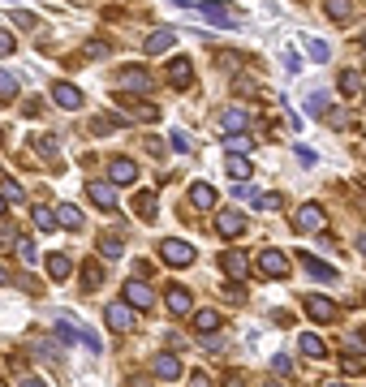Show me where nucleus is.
Returning <instances> with one entry per match:
<instances>
[{"label":"nucleus","mask_w":366,"mask_h":387,"mask_svg":"<svg viewBox=\"0 0 366 387\" xmlns=\"http://www.w3.org/2000/svg\"><path fill=\"white\" fill-rule=\"evenodd\" d=\"M104 318H108V327H113V331H134L138 327V314H134L130 301H113L104 310Z\"/></svg>","instance_id":"7ed1b4c3"},{"label":"nucleus","mask_w":366,"mask_h":387,"mask_svg":"<svg viewBox=\"0 0 366 387\" xmlns=\"http://www.w3.org/2000/svg\"><path fill=\"white\" fill-rule=\"evenodd\" d=\"M306 47H310V60H319V64H323V60H328V56H332V47H328V43H323V39H310V43H306Z\"/></svg>","instance_id":"4c0bfd02"},{"label":"nucleus","mask_w":366,"mask_h":387,"mask_svg":"<svg viewBox=\"0 0 366 387\" xmlns=\"http://www.w3.org/2000/svg\"><path fill=\"white\" fill-rule=\"evenodd\" d=\"M194 327H198V336H216L220 331V314L216 310H198L194 314Z\"/></svg>","instance_id":"5701e85b"},{"label":"nucleus","mask_w":366,"mask_h":387,"mask_svg":"<svg viewBox=\"0 0 366 387\" xmlns=\"http://www.w3.org/2000/svg\"><path fill=\"white\" fill-rule=\"evenodd\" d=\"M100 254H104V258H121V254H125L121 237H100Z\"/></svg>","instance_id":"7c9ffc66"},{"label":"nucleus","mask_w":366,"mask_h":387,"mask_svg":"<svg viewBox=\"0 0 366 387\" xmlns=\"http://www.w3.org/2000/svg\"><path fill=\"white\" fill-rule=\"evenodd\" d=\"M130 387H151V383H147V379H134V383H130Z\"/></svg>","instance_id":"8fccbe9b"},{"label":"nucleus","mask_w":366,"mask_h":387,"mask_svg":"<svg viewBox=\"0 0 366 387\" xmlns=\"http://www.w3.org/2000/svg\"><path fill=\"white\" fill-rule=\"evenodd\" d=\"M87 194H91V202H95V207H104V211H117V189L108 185V181H91Z\"/></svg>","instance_id":"9d476101"},{"label":"nucleus","mask_w":366,"mask_h":387,"mask_svg":"<svg viewBox=\"0 0 366 387\" xmlns=\"http://www.w3.org/2000/svg\"><path fill=\"white\" fill-rule=\"evenodd\" d=\"M306 314L314 322H336V301H328L323 293H306Z\"/></svg>","instance_id":"0eeeda50"},{"label":"nucleus","mask_w":366,"mask_h":387,"mask_svg":"<svg viewBox=\"0 0 366 387\" xmlns=\"http://www.w3.org/2000/svg\"><path fill=\"white\" fill-rule=\"evenodd\" d=\"M0 189H5V198H9V202H18V198H22V189H18V185H13V181H9V176H0Z\"/></svg>","instance_id":"ea45409f"},{"label":"nucleus","mask_w":366,"mask_h":387,"mask_svg":"<svg viewBox=\"0 0 366 387\" xmlns=\"http://www.w3.org/2000/svg\"><path fill=\"white\" fill-rule=\"evenodd\" d=\"M100 280H104V271H100V267H95V258H91V263L82 267V288H87V293H91V288H95V284H100Z\"/></svg>","instance_id":"72a5a7b5"},{"label":"nucleus","mask_w":366,"mask_h":387,"mask_svg":"<svg viewBox=\"0 0 366 387\" xmlns=\"http://www.w3.org/2000/svg\"><path fill=\"white\" fill-rule=\"evenodd\" d=\"M52 104H60L65 112H78V108H82V91L69 86V82H56L52 86Z\"/></svg>","instance_id":"1a4fd4ad"},{"label":"nucleus","mask_w":366,"mask_h":387,"mask_svg":"<svg viewBox=\"0 0 366 387\" xmlns=\"http://www.w3.org/2000/svg\"><path fill=\"white\" fill-rule=\"evenodd\" d=\"M0 138H5V134H0Z\"/></svg>","instance_id":"6e6d98bb"},{"label":"nucleus","mask_w":366,"mask_h":387,"mask_svg":"<svg viewBox=\"0 0 366 387\" xmlns=\"http://www.w3.org/2000/svg\"><path fill=\"white\" fill-rule=\"evenodd\" d=\"M125 301H130L134 310H151V305H155V293H151L142 280H125Z\"/></svg>","instance_id":"6e6552de"},{"label":"nucleus","mask_w":366,"mask_h":387,"mask_svg":"<svg viewBox=\"0 0 366 387\" xmlns=\"http://www.w3.org/2000/svg\"><path fill=\"white\" fill-rule=\"evenodd\" d=\"M168 82L172 86H190V82H194V64H190L185 56H177V60L168 64Z\"/></svg>","instance_id":"4468645a"},{"label":"nucleus","mask_w":366,"mask_h":387,"mask_svg":"<svg viewBox=\"0 0 366 387\" xmlns=\"http://www.w3.org/2000/svg\"><path fill=\"white\" fill-rule=\"evenodd\" d=\"M362 86H366V82H362L358 69H345V73H341V91H345V95H358Z\"/></svg>","instance_id":"bb28decb"},{"label":"nucleus","mask_w":366,"mask_h":387,"mask_svg":"<svg viewBox=\"0 0 366 387\" xmlns=\"http://www.w3.org/2000/svg\"><path fill=\"white\" fill-rule=\"evenodd\" d=\"M297 159H301V168H310L314 164V151L310 147H297Z\"/></svg>","instance_id":"c03bdc74"},{"label":"nucleus","mask_w":366,"mask_h":387,"mask_svg":"<svg viewBox=\"0 0 366 387\" xmlns=\"http://www.w3.org/2000/svg\"><path fill=\"white\" fill-rule=\"evenodd\" d=\"M341 370L345 375H362V362L358 357H341Z\"/></svg>","instance_id":"79ce46f5"},{"label":"nucleus","mask_w":366,"mask_h":387,"mask_svg":"<svg viewBox=\"0 0 366 387\" xmlns=\"http://www.w3.org/2000/svg\"><path fill=\"white\" fill-rule=\"evenodd\" d=\"M319 387H349V383H341V379H323Z\"/></svg>","instance_id":"09e8293b"},{"label":"nucleus","mask_w":366,"mask_h":387,"mask_svg":"<svg viewBox=\"0 0 366 387\" xmlns=\"http://www.w3.org/2000/svg\"><path fill=\"white\" fill-rule=\"evenodd\" d=\"M172 43H177V30H168V26L164 30H151V35H147V52L151 56H164Z\"/></svg>","instance_id":"ddd939ff"},{"label":"nucleus","mask_w":366,"mask_h":387,"mask_svg":"<svg viewBox=\"0 0 366 387\" xmlns=\"http://www.w3.org/2000/svg\"><path fill=\"white\" fill-rule=\"evenodd\" d=\"M151 375L164 379V383H177V379H181V362L172 357V353H160V357H155V366H151Z\"/></svg>","instance_id":"9b49d317"},{"label":"nucleus","mask_w":366,"mask_h":387,"mask_svg":"<svg viewBox=\"0 0 366 387\" xmlns=\"http://www.w3.org/2000/svg\"><path fill=\"white\" fill-rule=\"evenodd\" d=\"M358 250H362V254H366V233H362V237H358Z\"/></svg>","instance_id":"3c124183"},{"label":"nucleus","mask_w":366,"mask_h":387,"mask_svg":"<svg viewBox=\"0 0 366 387\" xmlns=\"http://www.w3.org/2000/svg\"><path fill=\"white\" fill-rule=\"evenodd\" d=\"M35 151H39L43 159H56V151H60V142H56L52 134H43V138H35Z\"/></svg>","instance_id":"c85d7f7f"},{"label":"nucleus","mask_w":366,"mask_h":387,"mask_svg":"<svg viewBox=\"0 0 366 387\" xmlns=\"http://www.w3.org/2000/svg\"><path fill=\"white\" fill-rule=\"evenodd\" d=\"M160 258H164L168 267H190L198 254H194V246H190V241H160Z\"/></svg>","instance_id":"20e7f679"},{"label":"nucleus","mask_w":366,"mask_h":387,"mask_svg":"<svg viewBox=\"0 0 366 387\" xmlns=\"http://www.w3.org/2000/svg\"><path fill=\"white\" fill-rule=\"evenodd\" d=\"M13 254H18L22 263H35V241H30V237H22L18 246H13Z\"/></svg>","instance_id":"e433bc0d"},{"label":"nucleus","mask_w":366,"mask_h":387,"mask_svg":"<svg viewBox=\"0 0 366 387\" xmlns=\"http://www.w3.org/2000/svg\"><path fill=\"white\" fill-rule=\"evenodd\" d=\"M220 125H225L229 134H242V129H246V117H242V112L233 108V112H225V121H220Z\"/></svg>","instance_id":"f704fd0d"},{"label":"nucleus","mask_w":366,"mask_h":387,"mask_svg":"<svg viewBox=\"0 0 366 387\" xmlns=\"http://www.w3.org/2000/svg\"><path fill=\"white\" fill-rule=\"evenodd\" d=\"M198 18L216 22V26H237V9L225 5V0H203V5H198Z\"/></svg>","instance_id":"39448f33"},{"label":"nucleus","mask_w":366,"mask_h":387,"mask_svg":"<svg viewBox=\"0 0 366 387\" xmlns=\"http://www.w3.org/2000/svg\"><path fill=\"white\" fill-rule=\"evenodd\" d=\"M301 267H306V271H310L314 280H336V267L319 263V258H314V254H301Z\"/></svg>","instance_id":"aec40b11"},{"label":"nucleus","mask_w":366,"mask_h":387,"mask_svg":"<svg viewBox=\"0 0 366 387\" xmlns=\"http://www.w3.org/2000/svg\"><path fill=\"white\" fill-rule=\"evenodd\" d=\"M56 220L65 224V228H73V233L82 228V211H78V207H69V202H60V207H56Z\"/></svg>","instance_id":"393cba45"},{"label":"nucleus","mask_w":366,"mask_h":387,"mask_svg":"<svg viewBox=\"0 0 366 387\" xmlns=\"http://www.w3.org/2000/svg\"><path fill=\"white\" fill-rule=\"evenodd\" d=\"M254 207L259 211H280V194H254Z\"/></svg>","instance_id":"c9c22d12"},{"label":"nucleus","mask_w":366,"mask_h":387,"mask_svg":"<svg viewBox=\"0 0 366 387\" xmlns=\"http://www.w3.org/2000/svg\"><path fill=\"white\" fill-rule=\"evenodd\" d=\"M164 293H168V310H172V314H190V310H194V301H190V288L172 284V288H164Z\"/></svg>","instance_id":"2eb2a0df"},{"label":"nucleus","mask_w":366,"mask_h":387,"mask_svg":"<svg viewBox=\"0 0 366 387\" xmlns=\"http://www.w3.org/2000/svg\"><path fill=\"white\" fill-rule=\"evenodd\" d=\"M69 271H73V258L69 254H47V276H52V280H69Z\"/></svg>","instance_id":"a211bd4d"},{"label":"nucleus","mask_w":366,"mask_h":387,"mask_svg":"<svg viewBox=\"0 0 366 387\" xmlns=\"http://www.w3.org/2000/svg\"><path fill=\"white\" fill-rule=\"evenodd\" d=\"M259 276H267V280L289 276V258H284V250H259Z\"/></svg>","instance_id":"f03ea898"},{"label":"nucleus","mask_w":366,"mask_h":387,"mask_svg":"<svg viewBox=\"0 0 366 387\" xmlns=\"http://www.w3.org/2000/svg\"><path fill=\"white\" fill-rule=\"evenodd\" d=\"M225 387H246V383H242V379H237V375H229V379H225Z\"/></svg>","instance_id":"de8ad7c7"},{"label":"nucleus","mask_w":366,"mask_h":387,"mask_svg":"<svg viewBox=\"0 0 366 387\" xmlns=\"http://www.w3.org/2000/svg\"><path fill=\"white\" fill-rule=\"evenodd\" d=\"M121 82L130 86V91H151V86H155L151 73L142 69V64H125V69H121Z\"/></svg>","instance_id":"f8f14e48"},{"label":"nucleus","mask_w":366,"mask_h":387,"mask_svg":"<svg viewBox=\"0 0 366 387\" xmlns=\"http://www.w3.org/2000/svg\"><path fill=\"white\" fill-rule=\"evenodd\" d=\"M229 176L246 181V176H250V159H242V155H229Z\"/></svg>","instance_id":"473e14b6"},{"label":"nucleus","mask_w":366,"mask_h":387,"mask_svg":"<svg viewBox=\"0 0 366 387\" xmlns=\"http://www.w3.org/2000/svg\"><path fill=\"white\" fill-rule=\"evenodd\" d=\"M190 387H211V383H207V375H194V379H190Z\"/></svg>","instance_id":"49530a36"},{"label":"nucleus","mask_w":366,"mask_h":387,"mask_svg":"<svg viewBox=\"0 0 366 387\" xmlns=\"http://www.w3.org/2000/svg\"><path fill=\"white\" fill-rule=\"evenodd\" d=\"M5 202H9V198H5V194H0V215H5Z\"/></svg>","instance_id":"864d4df0"},{"label":"nucleus","mask_w":366,"mask_h":387,"mask_svg":"<svg viewBox=\"0 0 366 387\" xmlns=\"http://www.w3.org/2000/svg\"><path fill=\"white\" fill-rule=\"evenodd\" d=\"M0 56H13V35L9 30H0Z\"/></svg>","instance_id":"37998d69"},{"label":"nucleus","mask_w":366,"mask_h":387,"mask_svg":"<svg viewBox=\"0 0 366 387\" xmlns=\"http://www.w3.org/2000/svg\"><path fill=\"white\" fill-rule=\"evenodd\" d=\"M108 172H113V185H130L134 176H138V164H134V159H113Z\"/></svg>","instance_id":"f3484780"},{"label":"nucleus","mask_w":366,"mask_h":387,"mask_svg":"<svg viewBox=\"0 0 366 387\" xmlns=\"http://www.w3.org/2000/svg\"><path fill=\"white\" fill-rule=\"evenodd\" d=\"M263 387H276V383H263Z\"/></svg>","instance_id":"5fc2aeb1"},{"label":"nucleus","mask_w":366,"mask_h":387,"mask_svg":"<svg viewBox=\"0 0 366 387\" xmlns=\"http://www.w3.org/2000/svg\"><path fill=\"white\" fill-rule=\"evenodd\" d=\"M220 267H225L233 280H242L246 271H250V267H246V254H242V250H225V254H220Z\"/></svg>","instance_id":"dca6fc26"},{"label":"nucleus","mask_w":366,"mask_h":387,"mask_svg":"<svg viewBox=\"0 0 366 387\" xmlns=\"http://www.w3.org/2000/svg\"><path fill=\"white\" fill-rule=\"evenodd\" d=\"M323 224H328V211H323L319 202L297 207V215H293V228L297 233H323Z\"/></svg>","instance_id":"f257e3e1"},{"label":"nucleus","mask_w":366,"mask_h":387,"mask_svg":"<svg viewBox=\"0 0 366 387\" xmlns=\"http://www.w3.org/2000/svg\"><path fill=\"white\" fill-rule=\"evenodd\" d=\"M354 9H358V0H328V18L332 22H349Z\"/></svg>","instance_id":"4be33fe9"},{"label":"nucleus","mask_w":366,"mask_h":387,"mask_svg":"<svg viewBox=\"0 0 366 387\" xmlns=\"http://www.w3.org/2000/svg\"><path fill=\"white\" fill-rule=\"evenodd\" d=\"M0 284H9V271L5 267H0Z\"/></svg>","instance_id":"603ef678"},{"label":"nucleus","mask_w":366,"mask_h":387,"mask_svg":"<svg viewBox=\"0 0 366 387\" xmlns=\"http://www.w3.org/2000/svg\"><path fill=\"white\" fill-rule=\"evenodd\" d=\"M172 147H177V151H190L194 142H190V134H181V129H172Z\"/></svg>","instance_id":"a19ab883"},{"label":"nucleus","mask_w":366,"mask_h":387,"mask_svg":"<svg viewBox=\"0 0 366 387\" xmlns=\"http://www.w3.org/2000/svg\"><path fill=\"white\" fill-rule=\"evenodd\" d=\"M138 215H142V220L155 215V189H142V194H138Z\"/></svg>","instance_id":"2f4dec72"},{"label":"nucleus","mask_w":366,"mask_h":387,"mask_svg":"<svg viewBox=\"0 0 366 387\" xmlns=\"http://www.w3.org/2000/svg\"><path fill=\"white\" fill-rule=\"evenodd\" d=\"M18 387H47V383H43V379H35V375H22V379H18Z\"/></svg>","instance_id":"a18cd8bd"},{"label":"nucleus","mask_w":366,"mask_h":387,"mask_svg":"<svg viewBox=\"0 0 366 387\" xmlns=\"http://www.w3.org/2000/svg\"><path fill=\"white\" fill-rule=\"evenodd\" d=\"M18 78H13V73H0V104H9L13 99V95H18Z\"/></svg>","instance_id":"cd10ccee"},{"label":"nucleus","mask_w":366,"mask_h":387,"mask_svg":"<svg viewBox=\"0 0 366 387\" xmlns=\"http://www.w3.org/2000/svg\"><path fill=\"white\" fill-rule=\"evenodd\" d=\"M190 202H194L198 211H207V207H216V189H211V185H203V181H198V185H190Z\"/></svg>","instance_id":"412c9836"},{"label":"nucleus","mask_w":366,"mask_h":387,"mask_svg":"<svg viewBox=\"0 0 366 387\" xmlns=\"http://www.w3.org/2000/svg\"><path fill=\"white\" fill-rule=\"evenodd\" d=\"M272 370H276V375H293V362L284 357V353H276V357H272Z\"/></svg>","instance_id":"58836bf2"},{"label":"nucleus","mask_w":366,"mask_h":387,"mask_svg":"<svg viewBox=\"0 0 366 387\" xmlns=\"http://www.w3.org/2000/svg\"><path fill=\"white\" fill-rule=\"evenodd\" d=\"M254 147V138L250 134H229V142H225V151L229 155H242V151H250Z\"/></svg>","instance_id":"a878e982"},{"label":"nucleus","mask_w":366,"mask_h":387,"mask_svg":"<svg viewBox=\"0 0 366 387\" xmlns=\"http://www.w3.org/2000/svg\"><path fill=\"white\" fill-rule=\"evenodd\" d=\"M301 353H306V357H323L328 344L319 340V336H301Z\"/></svg>","instance_id":"c756f323"},{"label":"nucleus","mask_w":366,"mask_h":387,"mask_svg":"<svg viewBox=\"0 0 366 387\" xmlns=\"http://www.w3.org/2000/svg\"><path fill=\"white\" fill-rule=\"evenodd\" d=\"M30 220H35V228H39V233H52L56 224H60L52 207H35V211H30Z\"/></svg>","instance_id":"b1692460"},{"label":"nucleus","mask_w":366,"mask_h":387,"mask_svg":"<svg viewBox=\"0 0 366 387\" xmlns=\"http://www.w3.org/2000/svg\"><path fill=\"white\" fill-rule=\"evenodd\" d=\"M117 104H121L125 112H134V117H142V121H160V112H155L151 104H138V99H130V95H125V91L117 95Z\"/></svg>","instance_id":"6ab92c4d"},{"label":"nucleus","mask_w":366,"mask_h":387,"mask_svg":"<svg viewBox=\"0 0 366 387\" xmlns=\"http://www.w3.org/2000/svg\"><path fill=\"white\" fill-rule=\"evenodd\" d=\"M216 233L225 237V241H237V237L246 233V215L242 211H220L216 215Z\"/></svg>","instance_id":"423d86ee"}]
</instances>
